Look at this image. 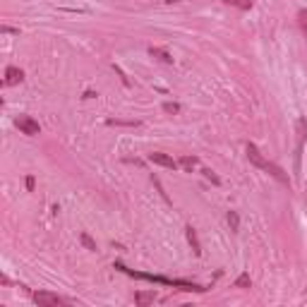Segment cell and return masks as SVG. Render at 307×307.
<instances>
[{"label":"cell","mask_w":307,"mask_h":307,"mask_svg":"<svg viewBox=\"0 0 307 307\" xmlns=\"http://www.w3.org/2000/svg\"><path fill=\"white\" fill-rule=\"evenodd\" d=\"M245 151H247V158H250V163H252V166H257L259 171L269 173L271 178H276L278 182L291 185V178L286 175L284 168H281V166H276V163H271V161H269V158L259 151V147H257V144H247V147H245Z\"/></svg>","instance_id":"6da1fadb"},{"label":"cell","mask_w":307,"mask_h":307,"mask_svg":"<svg viewBox=\"0 0 307 307\" xmlns=\"http://www.w3.org/2000/svg\"><path fill=\"white\" fill-rule=\"evenodd\" d=\"M295 134H298V147H295V173H300V156H302V147L307 139V118L295 120Z\"/></svg>","instance_id":"7a4b0ae2"},{"label":"cell","mask_w":307,"mask_h":307,"mask_svg":"<svg viewBox=\"0 0 307 307\" xmlns=\"http://www.w3.org/2000/svg\"><path fill=\"white\" fill-rule=\"evenodd\" d=\"M32 300L36 302V305H41V307H55V305L72 302V300H65V298H60V295H55V293H51V291H36V293H32Z\"/></svg>","instance_id":"3957f363"},{"label":"cell","mask_w":307,"mask_h":307,"mask_svg":"<svg viewBox=\"0 0 307 307\" xmlns=\"http://www.w3.org/2000/svg\"><path fill=\"white\" fill-rule=\"evenodd\" d=\"M15 127L19 130V132L29 134V137L39 134V123H36L32 115H17V118H15Z\"/></svg>","instance_id":"277c9868"},{"label":"cell","mask_w":307,"mask_h":307,"mask_svg":"<svg viewBox=\"0 0 307 307\" xmlns=\"http://www.w3.org/2000/svg\"><path fill=\"white\" fill-rule=\"evenodd\" d=\"M149 161H151V163H156V166H163V168H171V171H175V168L180 166L175 158H171L168 154H161V151H154V154H149Z\"/></svg>","instance_id":"5b68a950"},{"label":"cell","mask_w":307,"mask_h":307,"mask_svg":"<svg viewBox=\"0 0 307 307\" xmlns=\"http://www.w3.org/2000/svg\"><path fill=\"white\" fill-rule=\"evenodd\" d=\"M24 79V72L19 70V67H15V65H10L8 70H5V79H3V84L5 87H15V84H19Z\"/></svg>","instance_id":"8992f818"},{"label":"cell","mask_w":307,"mask_h":307,"mask_svg":"<svg viewBox=\"0 0 307 307\" xmlns=\"http://www.w3.org/2000/svg\"><path fill=\"white\" fill-rule=\"evenodd\" d=\"M185 235H187V243L192 245V252L197 254H202V245H199V240H197V230L192 228V226H187V228H185Z\"/></svg>","instance_id":"52a82bcc"},{"label":"cell","mask_w":307,"mask_h":307,"mask_svg":"<svg viewBox=\"0 0 307 307\" xmlns=\"http://www.w3.org/2000/svg\"><path fill=\"white\" fill-rule=\"evenodd\" d=\"M156 300V293L154 291H139V293H134V302L137 305H149V302H154Z\"/></svg>","instance_id":"ba28073f"},{"label":"cell","mask_w":307,"mask_h":307,"mask_svg":"<svg viewBox=\"0 0 307 307\" xmlns=\"http://www.w3.org/2000/svg\"><path fill=\"white\" fill-rule=\"evenodd\" d=\"M149 55L151 58H158L166 65H173V55L168 53V51H163V48H149Z\"/></svg>","instance_id":"9c48e42d"},{"label":"cell","mask_w":307,"mask_h":307,"mask_svg":"<svg viewBox=\"0 0 307 307\" xmlns=\"http://www.w3.org/2000/svg\"><path fill=\"white\" fill-rule=\"evenodd\" d=\"M178 163H180V168H185L187 173H192V168H197L199 166V158L197 156H182Z\"/></svg>","instance_id":"30bf717a"},{"label":"cell","mask_w":307,"mask_h":307,"mask_svg":"<svg viewBox=\"0 0 307 307\" xmlns=\"http://www.w3.org/2000/svg\"><path fill=\"white\" fill-rule=\"evenodd\" d=\"M226 3L238 10H252V5H254V0H226Z\"/></svg>","instance_id":"8fae6325"},{"label":"cell","mask_w":307,"mask_h":307,"mask_svg":"<svg viewBox=\"0 0 307 307\" xmlns=\"http://www.w3.org/2000/svg\"><path fill=\"white\" fill-rule=\"evenodd\" d=\"M228 226H230V230L233 233H238V228H240V216H238V211H228Z\"/></svg>","instance_id":"7c38bea8"},{"label":"cell","mask_w":307,"mask_h":307,"mask_svg":"<svg viewBox=\"0 0 307 307\" xmlns=\"http://www.w3.org/2000/svg\"><path fill=\"white\" fill-rule=\"evenodd\" d=\"M252 286V278H250V274H240L235 278V288H250Z\"/></svg>","instance_id":"4fadbf2b"},{"label":"cell","mask_w":307,"mask_h":307,"mask_svg":"<svg viewBox=\"0 0 307 307\" xmlns=\"http://www.w3.org/2000/svg\"><path fill=\"white\" fill-rule=\"evenodd\" d=\"M79 240H82V245H84L87 250H91V252H96V250H99V247H96V243L91 240V235H89V233H82V235H79Z\"/></svg>","instance_id":"5bb4252c"},{"label":"cell","mask_w":307,"mask_h":307,"mask_svg":"<svg viewBox=\"0 0 307 307\" xmlns=\"http://www.w3.org/2000/svg\"><path fill=\"white\" fill-rule=\"evenodd\" d=\"M163 110L168 115H175V113H180V103H173V101H166L163 103Z\"/></svg>","instance_id":"9a60e30c"},{"label":"cell","mask_w":307,"mask_h":307,"mask_svg":"<svg viewBox=\"0 0 307 307\" xmlns=\"http://www.w3.org/2000/svg\"><path fill=\"white\" fill-rule=\"evenodd\" d=\"M202 173H204V178H206V180H211L214 185H221V178L214 173L211 168H202Z\"/></svg>","instance_id":"2e32d148"},{"label":"cell","mask_w":307,"mask_h":307,"mask_svg":"<svg viewBox=\"0 0 307 307\" xmlns=\"http://www.w3.org/2000/svg\"><path fill=\"white\" fill-rule=\"evenodd\" d=\"M108 125H127V127H139V120H108Z\"/></svg>","instance_id":"e0dca14e"},{"label":"cell","mask_w":307,"mask_h":307,"mask_svg":"<svg viewBox=\"0 0 307 307\" xmlns=\"http://www.w3.org/2000/svg\"><path fill=\"white\" fill-rule=\"evenodd\" d=\"M298 22H300V27H302V32H305V36H307V10H300L298 12Z\"/></svg>","instance_id":"ac0fdd59"},{"label":"cell","mask_w":307,"mask_h":307,"mask_svg":"<svg viewBox=\"0 0 307 307\" xmlns=\"http://www.w3.org/2000/svg\"><path fill=\"white\" fill-rule=\"evenodd\" d=\"M3 34H19V29H12V27H3Z\"/></svg>","instance_id":"d6986e66"},{"label":"cell","mask_w":307,"mask_h":307,"mask_svg":"<svg viewBox=\"0 0 307 307\" xmlns=\"http://www.w3.org/2000/svg\"><path fill=\"white\" fill-rule=\"evenodd\" d=\"M27 190H29V192H32V190H34V178H32V175L27 178Z\"/></svg>","instance_id":"ffe728a7"},{"label":"cell","mask_w":307,"mask_h":307,"mask_svg":"<svg viewBox=\"0 0 307 307\" xmlns=\"http://www.w3.org/2000/svg\"><path fill=\"white\" fill-rule=\"evenodd\" d=\"M0 284H3V286H10V278L3 274V276H0Z\"/></svg>","instance_id":"44dd1931"}]
</instances>
